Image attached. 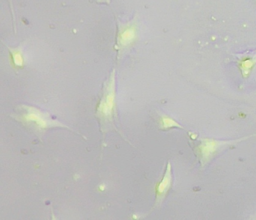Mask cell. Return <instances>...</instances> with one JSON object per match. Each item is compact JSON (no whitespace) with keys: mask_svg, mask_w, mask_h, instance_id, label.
Here are the masks:
<instances>
[{"mask_svg":"<svg viewBox=\"0 0 256 220\" xmlns=\"http://www.w3.org/2000/svg\"><path fill=\"white\" fill-rule=\"evenodd\" d=\"M97 3H100V4H110V0H96Z\"/></svg>","mask_w":256,"mask_h":220,"instance_id":"obj_10","label":"cell"},{"mask_svg":"<svg viewBox=\"0 0 256 220\" xmlns=\"http://www.w3.org/2000/svg\"><path fill=\"white\" fill-rule=\"evenodd\" d=\"M172 166L170 163H168L167 169H166V174L162 181L158 184L156 189L157 202L158 203L162 201L166 196V193L170 189L172 185Z\"/></svg>","mask_w":256,"mask_h":220,"instance_id":"obj_4","label":"cell"},{"mask_svg":"<svg viewBox=\"0 0 256 220\" xmlns=\"http://www.w3.org/2000/svg\"><path fill=\"white\" fill-rule=\"evenodd\" d=\"M29 112L24 116V119L28 121H34L42 128H46L48 126L47 120L41 113L34 108H28Z\"/></svg>","mask_w":256,"mask_h":220,"instance_id":"obj_5","label":"cell"},{"mask_svg":"<svg viewBox=\"0 0 256 220\" xmlns=\"http://www.w3.org/2000/svg\"><path fill=\"white\" fill-rule=\"evenodd\" d=\"M10 7H11L12 12L13 14V20H14V32H16V16H14V8H13L12 0H10Z\"/></svg>","mask_w":256,"mask_h":220,"instance_id":"obj_9","label":"cell"},{"mask_svg":"<svg viewBox=\"0 0 256 220\" xmlns=\"http://www.w3.org/2000/svg\"><path fill=\"white\" fill-rule=\"evenodd\" d=\"M8 49L11 54L12 59L14 65L17 67H23L24 64V58L22 46H19L18 47L8 46Z\"/></svg>","mask_w":256,"mask_h":220,"instance_id":"obj_6","label":"cell"},{"mask_svg":"<svg viewBox=\"0 0 256 220\" xmlns=\"http://www.w3.org/2000/svg\"><path fill=\"white\" fill-rule=\"evenodd\" d=\"M132 218L134 219V220H137V219H138V217L136 215H133Z\"/></svg>","mask_w":256,"mask_h":220,"instance_id":"obj_12","label":"cell"},{"mask_svg":"<svg viewBox=\"0 0 256 220\" xmlns=\"http://www.w3.org/2000/svg\"><path fill=\"white\" fill-rule=\"evenodd\" d=\"M100 190H101V191H104V190H106V185H104V184L100 185Z\"/></svg>","mask_w":256,"mask_h":220,"instance_id":"obj_11","label":"cell"},{"mask_svg":"<svg viewBox=\"0 0 256 220\" xmlns=\"http://www.w3.org/2000/svg\"><path fill=\"white\" fill-rule=\"evenodd\" d=\"M138 18L134 16L132 20L124 22L118 21V33H116L115 49L121 55L126 49L131 47L138 39Z\"/></svg>","mask_w":256,"mask_h":220,"instance_id":"obj_1","label":"cell"},{"mask_svg":"<svg viewBox=\"0 0 256 220\" xmlns=\"http://www.w3.org/2000/svg\"><path fill=\"white\" fill-rule=\"evenodd\" d=\"M235 141L228 142V141H217L215 139H202V142L198 147V152L200 155L202 164H204L208 160H210L212 156L218 152V150L224 148L226 145H230Z\"/></svg>","mask_w":256,"mask_h":220,"instance_id":"obj_2","label":"cell"},{"mask_svg":"<svg viewBox=\"0 0 256 220\" xmlns=\"http://www.w3.org/2000/svg\"><path fill=\"white\" fill-rule=\"evenodd\" d=\"M162 125L163 129L172 128V127H180V128H182L180 124H178L174 120L168 116H163L162 118Z\"/></svg>","mask_w":256,"mask_h":220,"instance_id":"obj_7","label":"cell"},{"mask_svg":"<svg viewBox=\"0 0 256 220\" xmlns=\"http://www.w3.org/2000/svg\"><path fill=\"white\" fill-rule=\"evenodd\" d=\"M254 61H254V59L246 60V61H244V62L242 63V64H241V68H242V73H244L245 76L248 74L250 69L254 65Z\"/></svg>","mask_w":256,"mask_h":220,"instance_id":"obj_8","label":"cell"},{"mask_svg":"<svg viewBox=\"0 0 256 220\" xmlns=\"http://www.w3.org/2000/svg\"><path fill=\"white\" fill-rule=\"evenodd\" d=\"M115 100V70L110 75L104 88V95L98 106V112L104 116L112 115Z\"/></svg>","mask_w":256,"mask_h":220,"instance_id":"obj_3","label":"cell"}]
</instances>
